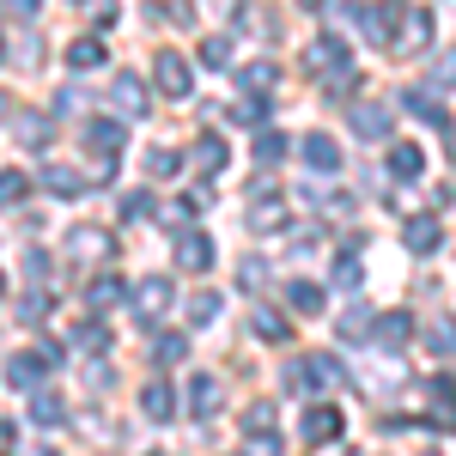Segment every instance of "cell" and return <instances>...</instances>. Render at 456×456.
<instances>
[{"label": "cell", "mask_w": 456, "mask_h": 456, "mask_svg": "<svg viewBox=\"0 0 456 456\" xmlns=\"http://www.w3.org/2000/svg\"><path fill=\"white\" fill-rule=\"evenodd\" d=\"M402 12H408V0H371V6L359 0V6H353V19H359V31L371 37L378 49H389V43H395V25H402Z\"/></svg>", "instance_id": "1"}, {"label": "cell", "mask_w": 456, "mask_h": 456, "mask_svg": "<svg viewBox=\"0 0 456 456\" xmlns=\"http://www.w3.org/2000/svg\"><path fill=\"white\" fill-rule=\"evenodd\" d=\"M86 146H92V159H98V176L116 171V152H122V128L110 122V116H92L86 122Z\"/></svg>", "instance_id": "2"}, {"label": "cell", "mask_w": 456, "mask_h": 456, "mask_svg": "<svg viewBox=\"0 0 456 456\" xmlns=\"http://www.w3.org/2000/svg\"><path fill=\"white\" fill-rule=\"evenodd\" d=\"M305 68L322 73V79H335V73H353V55H347L341 37H316L311 49H305Z\"/></svg>", "instance_id": "3"}, {"label": "cell", "mask_w": 456, "mask_h": 456, "mask_svg": "<svg viewBox=\"0 0 456 456\" xmlns=\"http://www.w3.org/2000/svg\"><path fill=\"white\" fill-rule=\"evenodd\" d=\"M347 128L359 134V141H389V104L353 98V104H347Z\"/></svg>", "instance_id": "4"}, {"label": "cell", "mask_w": 456, "mask_h": 456, "mask_svg": "<svg viewBox=\"0 0 456 456\" xmlns=\"http://www.w3.org/2000/svg\"><path fill=\"white\" fill-rule=\"evenodd\" d=\"M152 79H159V92H165V98H189V86H195V73H189V61H183L176 49H159Z\"/></svg>", "instance_id": "5"}, {"label": "cell", "mask_w": 456, "mask_h": 456, "mask_svg": "<svg viewBox=\"0 0 456 456\" xmlns=\"http://www.w3.org/2000/svg\"><path fill=\"white\" fill-rule=\"evenodd\" d=\"M426 43H432V12H426V6H408L389 49H395V55H414V49H426Z\"/></svg>", "instance_id": "6"}, {"label": "cell", "mask_w": 456, "mask_h": 456, "mask_svg": "<svg viewBox=\"0 0 456 456\" xmlns=\"http://www.w3.org/2000/svg\"><path fill=\"white\" fill-rule=\"evenodd\" d=\"M402 244L414 249V256H432V249L444 244V225H438V213H414V219L402 225Z\"/></svg>", "instance_id": "7"}, {"label": "cell", "mask_w": 456, "mask_h": 456, "mask_svg": "<svg viewBox=\"0 0 456 456\" xmlns=\"http://www.w3.org/2000/svg\"><path fill=\"white\" fill-rule=\"evenodd\" d=\"M176 262H183L189 274H208L213 268V238L208 232H183V238H176Z\"/></svg>", "instance_id": "8"}, {"label": "cell", "mask_w": 456, "mask_h": 456, "mask_svg": "<svg viewBox=\"0 0 456 456\" xmlns=\"http://www.w3.org/2000/svg\"><path fill=\"white\" fill-rule=\"evenodd\" d=\"M341 408H329V402H316V408H305V438H316V444H335L341 438Z\"/></svg>", "instance_id": "9"}, {"label": "cell", "mask_w": 456, "mask_h": 456, "mask_svg": "<svg viewBox=\"0 0 456 456\" xmlns=\"http://www.w3.org/2000/svg\"><path fill=\"white\" fill-rule=\"evenodd\" d=\"M219 408H225V389H219V378H195V384H189V414H195V420H213Z\"/></svg>", "instance_id": "10"}, {"label": "cell", "mask_w": 456, "mask_h": 456, "mask_svg": "<svg viewBox=\"0 0 456 456\" xmlns=\"http://www.w3.org/2000/svg\"><path fill=\"white\" fill-rule=\"evenodd\" d=\"M165 305H171V281H141L134 286V316H141V322L165 316Z\"/></svg>", "instance_id": "11"}, {"label": "cell", "mask_w": 456, "mask_h": 456, "mask_svg": "<svg viewBox=\"0 0 456 456\" xmlns=\"http://www.w3.org/2000/svg\"><path fill=\"white\" fill-rule=\"evenodd\" d=\"M286 213H292V201H281L274 189L256 195V208H249V232H274V225H286Z\"/></svg>", "instance_id": "12"}, {"label": "cell", "mask_w": 456, "mask_h": 456, "mask_svg": "<svg viewBox=\"0 0 456 456\" xmlns=\"http://www.w3.org/2000/svg\"><path fill=\"white\" fill-rule=\"evenodd\" d=\"M110 98H116V110H122V116H146V86L134 79V73H116Z\"/></svg>", "instance_id": "13"}, {"label": "cell", "mask_w": 456, "mask_h": 456, "mask_svg": "<svg viewBox=\"0 0 456 456\" xmlns=\"http://www.w3.org/2000/svg\"><path fill=\"white\" fill-rule=\"evenodd\" d=\"M298 152H305V165H311V171H341V146L329 141V134H305Z\"/></svg>", "instance_id": "14"}, {"label": "cell", "mask_w": 456, "mask_h": 456, "mask_svg": "<svg viewBox=\"0 0 456 456\" xmlns=\"http://www.w3.org/2000/svg\"><path fill=\"white\" fill-rule=\"evenodd\" d=\"M408 335H414V316H408V311H389V316H378V347H384V353L408 347Z\"/></svg>", "instance_id": "15"}, {"label": "cell", "mask_w": 456, "mask_h": 456, "mask_svg": "<svg viewBox=\"0 0 456 456\" xmlns=\"http://www.w3.org/2000/svg\"><path fill=\"white\" fill-rule=\"evenodd\" d=\"M141 414H146V420H159V426L176 420V395H171V384H146V389H141Z\"/></svg>", "instance_id": "16"}, {"label": "cell", "mask_w": 456, "mask_h": 456, "mask_svg": "<svg viewBox=\"0 0 456 456\" xmlns=\"http://www.w3.org/2000/svg\"><path fill=\"white\" fill-rule=\"evenodd\" d=\"M183 359H189V335L159 329V335H152V365H183Z\"/></svg>", "instance_id": "17"}, {"label": "cell", "mask_w": 456, "mask_h": 456, "mask_svg": "<svg viewBox=\"0 0 456 456\" xmlns=\"http://www.w3.org/2000/svg\"><path fill=\"white\" fill-rule=\"evenodd\" d=\"M43 371H49V365H43V353H19V359H6V384H19V389H37Z\"/></svg>", "instance_id": "18"}, {"label": "cell", "mask_w": 456, "mask_h": 456, "mask_svg": "<svg viewBox=\"0 0 456 456\" xmlns=\"http://www.w3.org/2000/svg\"><path fill=\"white\" fill-rule=\"evenodd\" d=\"M43 189H55L61 201H79V195H86V176L68 171V165H49V171H43Z\"/></svg>", "instance_id": "19"}, {"label": "cell", "mask_w": 456, "mask_h": 456, "mask_svg": "<svg viewBox=\"0 0 456 456\" xmlns=\"http://www.w3.org/2000/svg\"><path fill=\"white\" fill-rule=\"evenodd\" d=\"M104 55H110V49L98 43V37H73V43H68V68H79V73L104 68Z\"/></svg>", "instance_id": "20"}, {"label": "cell", "mask_w": 456, "mask_h": 456, "mask_svg": "<svg viewBox=\"0 0 456 456\" xmlns=\"http://www.w3.org/2000/svg\"><path fill=\"white\" fill-rule=\"evenodd\" d=\"M420 171H426V152H420V146H389V176L414 183Z\"/></svg>", "instance_id": "21"}, {"label": "cell", "mask_w": 456, "mask_h": 456, "mask_svg": "<svg viewBox=\"0 0 456 456\" xmlns=\"http://www.w3.org/2000/svg\"><path fill=\"white\" fill-rule=\"evenodd\" d=\"M238 79H244V92H249V98H262V92H274V86H281V68H274V61H249V68L238 73Z\"/></svg>", "instance_id": "22"}, {"label": "cell", "mask_w": 456, "mask_h": 456, "mask_svg": "<svg viewBox=\"0 0 456 456\" xmlns=\"http://www.w3.org/2000/svg\"><path fill=\"white\" fill-rule=\"evenodd\" d=\"M286 311L316 316V311H322V286H311V281H292V286H286Z\"/></svg>", "instance_id": "23"}, {"label": "cell", "mask_w": 456, "mask_h": 456, "mask_svg": "<svg viewBox=\"0 0 456 456\" xmlns=\"http://www.w3.org/2000/svg\"><path fill=\"white\" fill-rule=\"evenodd\" d=\"M402 110L420 116L426 128H444V104H432V92H402Z\"/></svg>", "instance_id": "24"}, {"label": "cell", "mask_w": 456, "mask_h": 456, "mask_svg": "<svg viewBox=\"0 0 456 456\" xmlns=\"http://www.w3.org/2000/svg\"><path fill=\"white\" fill-rule=\"evenodd\" d=\"M225 159H232V152H225V141H219V134H201V141H195V165H201L208 176L225 171Z\"/></svg>", "instance_id": "25"}, {"label": "cell", "mask_w": 456, "mask_h": 456, "mask_svg": "<svg viewBox=\"0 0 456 456\" xmlns=\"http://www.w3.org/2000/svg\"><path fill=\"white\" fill-rule=\"evenodd\" d=\"M426 347L438 353L444 365H456V322H451V316H438V322H432V335H426Z\"/></svg>", "instance_id": "26"}, {"label": "cell", "mask_w": 456, "mask_h": 456, "mask_svg": "<svg viewBox=\"0 0 456 456\" xmlns=\"http://www.w3.org/2000/svg\"><path fill=\"white\" fill-rule=\"evenodd\" d=\"M12 128H19V141H25V146H43V141H49V116H43V110L12 116Z\"/></svg>", "instance_id": "27"}, {"label": "cell", "mask_w": 456, "mask_h": 456, "mask_svg": "<svg viewBox=\"0 0 456 456\" xmlns=\"http://www.w3.org/2000/svg\"><path fill=\"white\" fill-rule=\"evenodd\" d=\"M249 329H256L262 341H286V335H292V322H286L281 311H249Z\"/></svg>", "instance_id": "28"}, {"label": "cell", "mask_w": 456, "mask_h": 456, "mask_svg": "<svg viewBox=\"0 0 456 456\" xmlns=\"http://www.w3.org/2000/svg\"><path fill=\"white\" fill-rule=\"evenodd\" d=\"M116 298H122V281H116V274H98V281L86 286V305H92V311H110Z\"/></svg>", "instance_id": "29"}, {"label": "cell", "mask_w": 456, "mask_h": 456, "mask_svg": "<svg viewBox=\"0 0 456 456\" xmlns=\"http://www.w3.org/2000/svg\"><path fill=\"white\" fill-rule=\"evenodd\" d=\"M183 171V152H171V146H152L146 152V176H176Z\"/></svg>", "instance_id": "30"}, {"label": "cell", "mask_w": 456, "mask_h": 456, "mask_svg": "<svg viewBox=\"0 0 456 456\" xmlns=\"http://www.w3.org/2000/svg\"><path fill=\"white\" fill-rule=\"evenodd\" d=\"M31 420H37V426H61V420H68L61 395H37V402H31Z\"/></svg>", "instance_id": "31"}, {"label": "cell", "mask_w": 456, "mask_h": 456, "mask_svg": "<svg viewBox=\"0 0 456 456\" xmlns=\"http://www.w3.org/2000/svg\"><path fill=\"white\" fill-rule=\"evenodd\" d=\"M25 189H31L25 171H0V208H19V201H25Z\"/></svg>", "instance_id": "32"}, {"label": "cell", "mask_w": 456, "mask_h": 456, "mask_svg": "<svg viewBox=\"0 0 456 456\" xmlns=\"http://www.w3.org/2000/svg\"><path fill=\"white\" fill-rule=\"evenodd\" d=\"M68 244H73V256H92V249L104 256V249H110V238H104V232H92V225H79V232H73Z\"/></svg>", "instance_id": "33"}, {"label": "cell", "mask_w": 456, "mask_h": 456, "mask_svg": "<svg viewBox=\"0 0 456 456\" xmlns=\"http://www.w3.org/2000/svg\"><path fill=\"white\" fill-rule=\"evenodd\" d=\"M335 286H341V292L359 286V256H353V244H347V256H335Z\"/></svg>", "instance_id": "34"}, {"label": "cell", "mask_w": 456, "mask_h": 456, "mask_svg": "<svg viewBox=\"0 0 456 456\" xmlns=\"http://www.w3.org/2000/svg\"><path fill=\"white\" fill-rule=\"evenodd\" d=\"M244 426H249V432H274V402H249Z\"/></svg>", "instance_id": "35"}, {"label": "cell", "mask_w": 456, "mask_h": 456, "mask_svg": "<svg viewBox=\"0 0 456 456\" xmlns=\"http://www.w3.org/2000/svg\"><path fill=\"white\" fill-rule=\"evenodd\" d=\"M49 311H55V298H49V292H31V298H19V316H25V322H43Z\"/></svg>", "instance_id": "36"}, {"label": "cell", "mask_w": 456, "mask_h": 456, "mask_svg": "<svg viewBox=\"0 0 456 456\" xmlns=\"http://www.w3.org/2000/svg\"><path fill=\"white\" fill-rule=\"evenodd\" d=\"M213 316H219V298H213V292H195V298H189V322L201 329V322H213Z\"/></svg>", "instance_id": "37"}, {"label": "cell", "mask_w": 456, "mask_h": 456, "mask_svg": "<svg viewBox=\"0 0 456 456\" xmlns=\"http://www.w3.org/2000/svg\"><path fill=\"white\" fill-rule=\"evenodd\" d=\"M311 378H316V384H329V389H335V384H347V371H341V365H335L329 353H322V359H311Z\"/></svg>", "instance_id": "38"}, {"label": "cell", "mask_w": 456, "mask_h": 456, "mask_svg": "<svg viewBox=\"0 0 456 456\" xmlns=\"http://www.w3.org/2000/svg\"><path fill=\"white\" fill-rule=\"evenodd\" d=\"M225 61H232V43L225 37H208L201 43V68H225Z\"/></svg>", "instance_id": "39"}, {"label": "cell", "mask_w": 456, "mask_h": 456, "mask_svg": "<svg viewBox=\"0 0 456 456\" xmlns=\"http://www.w3.org/2000/svg\"><path fill=\"white\" fill-rule=\"evenodd\" d=\"M256 159H262V165H281L286 141H281V134H256Z\"/></svg>", "instance_id": "40"}, {"label": "cell", "mask_w": 456, "mask_h": 456, "mask_svg": "<svg viewBox=\"0 0 456 456\" xmlns=\"http://www.w3.org/2000/svg\"><path fill=\"white\" fill-rule=\"evenodd\" d=\"M268 281V262H262V256H244V262H238V286H262Z\"/></svg>", "instance_id": "41"}, {"label": "cell", "mask_w": 456, "mask_h": 456, "mask_svg": "<svg viewBox=\"0 0 456 456\" xmlns=\"http://www.w3.org/2000/svg\"><path fill=\"white\" fill-rule=\"evenodd\" d=\"M365 329H371V316H365V311H359V305H353V311L341 316V341H359Z\"/></svg>", "instance_id": "42"}, {"label": "cell", "mask_w": 456, "mask_h": 456, "mask_svg": "<svg viewBox=\"0 0 456 456\" xmlns=\"http://www.w3.org/2000/svg\"><path fill=\"white\" fill-rule=\"evenodd\" d=\"M232 116H238V122H249V128H262V122H268V104H262V98H249V104H238Z\"/></svg>", "instance_id": "43"}, {"label": "cell", "mask_w": 456, "mask_h": 456, "mask_svg": "<svg viewBox=\"0 0 456 456\" xmlns=\"http://www.w3.org/2000/svg\"><path fill=\"white\" fill-rule=\"evenodd\" d=\"M122 219H152V195H128V201H122Z\"/></svg>", "instance_id": "44"}, {"label": "cell", "mask_w": 456, "mask_h": 456, "mask_svg": "<svg viewBox=\"0 0 456 456\" xmlns=\"http://www.w3.org/2000/svg\"><path fill=\"white\" fill-rule=\"evenodd\" d=\"M73 341H79L86 353H104V347H110V329H79Z\"/></svg>", "instance_id": "45"}, {"label": "cell", "mask_w": 456, "mask_h": 456, "mask_svg": "<svg viewBox=\"0 0 456 456\" xmlns=\"http://www.w3.org/2000/svg\"><path fill=\"white\" fill-rule=\"evenodd\" d=\"M432 79H438V86H451V79H456V49H444V55L432 61Z\"/></svg>", "instance_id": "46"}, {"label": "cell", "mask_w": 456, "mask_h": 456, "mask_svg": "<svg viewBox=\"0 0 456 456\" xmlns=\"http://www.w3.org/2000/svg\"><path fill=\"white\" fill-rule=\"evenodd\" d=\"M25 268H31V281H49V274H55V262H49L43 249H31V256H25Z\"/></svg>", "instance_id": "47"}, {"label": "cell", "mask_w": 456, "mask_h": 456, "mask_svg": "<svg viewBox=\"0 0 456 456\" xmlns=\"http://www.w3.org/2000/svg\"><path fill=\"white\" fill-rule=\"evenodd\" d=\"M244 456H281V444H274V432H256Z\"/></svg>", "instance_id": "48"}, {"label": "cell", "mask_w": 456, "mask_h": 456, "mask_svg": "<svg viewBox=\"0 0 456 456\" xmlns=\"http://www.w3.org/2000/svg\"><path fill=\"white\" fill-rule=\"evenodd\" d=\"M286 384H292V389L311 384V359H292V365H286Z\"/></svg>", "instance_id": "49"}, {"label": "cell", "mask_w": 456, "mask_h": 456, "mask_svg": "<svg viewBox=\"0 0 456 456\" xmlns=\"http://www.w3.org/2000/svg\"><path fill=\"white\" fill-rule=\"evenodd\" d=\"M6 12H19V19H31V12H37V0H6Z\"/></svg>", "instance_id": "50"}, {"label": "cell", "mask_w": 456, "mask_h": 456, "mask_svg": "<svg viewBox=\"0 0 456 456\" xmlns=\"http://www.w3.org/2000/svg\"><path fill=\"white\" fill-rule=\"evenodd\" d=\"M6 444H12V420H0V451H6Z\"/></svg>", "instance_id": "51"}, {"label": "cell", "mask_w": 456, "mask_h": 456, "mask_svg": "<svg viewBox=\"0 0 456 456\" xmlns=\"http://www.w3.org/2000/svg\"><path fill=\"white\" fill-rule=\"evenodd\" d=\"M25 456H55V451H49V444H31V451H25Z\"/></svg>", "instance_id": "52"}, {"label": "cell", "mask_w": 456, "mask_h": 456, "mask_svg": "<svg viewBox=\"0 0 456 456\" xmlns=\"http://www.w3.org/2000/svg\"><path fill=\"white\" fill-rule=\"evenodd\" d=\"M6 116H12V104H6V92H0V122H6Z\"/></svg>", "instance_id": "53"}, {"label": "cell", "mask_w": 456, "mask_h": 456, "mask_svg": "<svg viewBox=\"0 0 456 456\" xmlns=\"http://www.w3.org/2000/svg\"><path fill=\"white\" fill-rule=\"evenodd\" d=\"M298 6H311V12H316V6H329V0H298Z\"/></svg>", "instance_id": "54"}, {"label": "cell", "mask_w": 456, "mask_h": 456, "mask_svg": "<svg viewBox=\"0 0 456 456\" xmlns=\"http://www.w3.org/2000/svg\"><path fill=\"white\" fill-rule=\"evenodd\" d=\"M0 292H6V274H0Z\"/></svg>", "instance_id": "55"}, {"label": "cell", "mask_w": 456, "mask_h": 456, "mask_svg": "<svg viewBox=\"0 0 456 456\" xmlns=\"http://www.w3.org/2000/svg\"><path fill=\"white\" fill-rule=\"evenodd\" d=\"M152 456H165V451H152Z\"/></svg>", "instance_id": "56"}]
</instances>
